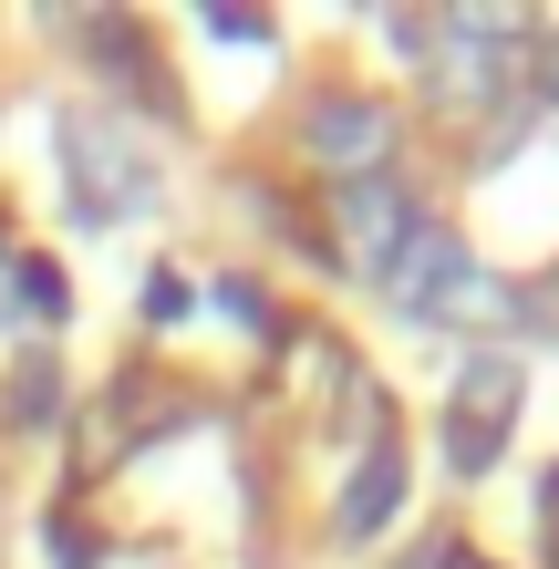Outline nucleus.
<instances>
[{
    "label": "nucleus",
    "instance_id": "obj_1",
    "mask_svg": "<svg viewBox=\"0 0 559 569\" xmlns=\"http://www.w3.org/2000/svg\"><path fill=\"white\" fill-rule=\"evenodd\" d=\"M52 156H62V208H73V228H124L136 208H156V166L114 114H62Z\"/></svg>",
    "mask_w": 559,
    "mask_h": 569
},
{
    "label": "nucleus",
    "instance_id": "obj_2",
    "mask_svg": "<svg viewBox=\"0 0 559 569\" xmlns=\"http://www.w3.org/2000/svg\"><path fill=\"white\" fill-rule=\"evenodd\" d=\"M332 228H342V270L383 280L393 249L425 228V208H415V187L393 177V166H363V177H332Z\"/></svg>",
    "mask_w": 559,
    "mask_h": 569
},
{
    "label": "nucleus",
    "instance_id": "obj_3",
    "mask_svg": "<svg viewBox=\"0 0 559 569\" xmlns=\"http://www.w3.org/2000/svg\"><path fill=\"white\" fill-rule=\"evenodd\" d=\"M508 415H518V352L487 342L467 373H456V415H446V466L456 477H487L508 456Z\"/></svg>",
    "mask_w": 559,
    "mask_h": 569
},
{
    "label": "nucleus",
    "instance_id": "obj_4",
    "mask_svg": "<svg viewBox=\"0 0 559 569\" xmlns=\"http://www.w3.org/2000/svg\"><path fill=\"white\" fill-rule=\"evenodd\" d=\"M301 156L332 166V177L393 166V104H383V93H321V104L301 114Z\"/></svg>",
    "mask_w": 559,
    "mask_h": 569
},
{
    "label": "nucleus",
    "instance_id": "obj_5",
    "mask_svg": "<svg viewBox=\"0 0 559 569\" xmlns=\"http://www.w3.org/2000/svg\"><path fill=\"white\" fill-rule=\"evenodd\" d=\"M405 487H415L405 435L363 446V456H352V477H342V497H332V539H383V528L405 518Z\"/></svg>",
    "mask_w": 559,
    "mask_h": 569
},
{
    "label": "nucleus",
    "instance_id": "obj_6",
    "mask_svg": "<svg viewBox=\"0 0 559 569\" xmlns=\"http://www.w3.org/2000/svg\"><path fill=\"white\" fill-rule=\"evenodd\" d=\"M456 270H467V249H456V239H446V228H436V218H425V228H415V239H405V249H393V270H383L373 290L393 300V321H436V300L456 290Z\"/></svg>",
    "mask_w": 559,
    "mask_h": 569
},
{
    "label": "nucleus",
    "instance_id": "obj_7",
    "mask_svg": "<svg viewBox=\"0 0 559 569\" xmlns=\"http://www.w3.org/2000/svg\"><path fill=\"white\" fill-rule=\"evenodd\" d=\"M0 425H11V435H52L62 425V352L31 342L11 362V383H0Z\"/></svg>",
    "mask_w": 559,
    "mask_h": 569
},
{
    "label": "nucleus",
    "instance_id": "obj_8",
    "mask_svg": "<svg viewBox=\"0 0 559 569\" xmlns=\"http://www.w3.org/2000/svg\"><path fill=\"white\" fill-rule=\"evenodd\" d=\"M436 321H456V331H477V321H518V290H508V280H487L477 259H467V270H456V290L436 300Z\"/></svg>",
    "mask_w": 559,
    "mask_h": 569
},
{
    "label": "nucleus",
    "instance_id": "obj_9",
    "mask_svg": "<svg viewBox=\"0 0 559 569\" xmlns=\"http://www.w3.org/2000/svg\"><path fill=\"white\" fill-rule=\"evenodd\" d=\"M11 290H21L31 321H73V280H62L52 259H11Z\"/></svg>",
    "mask_w": 559,
    "mask_h": 569
},
{
    "label": "nucleus",
    "instance_id": "obj_10",
    "mask_svg": "<svg viewBox=\"0 0 559 569\" xmlns=\"http://www.w3.org/2000/svg\"><path fill=\"white\" fill-rule=\"evenodd\" d=\"M42 559H52V569H93L104 549H93V528H83L73 508H52V518H42Z\"/></svg>",
    "mask_w": 559,
    "mask_h": 569
},
{
    "label": "nucleus",
    "instance_id": "obj_11",
    "mask_svg": "<svg viewBox=\"0 0 559 569\" xmlns=\"http://www.w3.org/2000/svg\"><path fill=\"white\" fill-rule=\"evenodd\" d=\"M208 42H270V11H239V0H208Z\"/></svg>",
    "mask_w": 559,
    "mask_h": 569
},
{
    "label": "nucleus",
    "instance_id": "obj_12",
    "mask_svg": "<svg viewBox=\"0 0 559 569\" xmlns=\"http://www.w3.org/2000/svg\"><path fill=\"white\" fill-rule=\"evenodd\" d=\"M218 311L249 321V331H270V300H259V280H218Z\"/></svg>",
    "mask_w": 559,
    "mask_h": 569
},
{
    "label": "nucleus",
    "instance_id": "obj_13",
    "mask_svg": "<svg viewBox=\"0 0 559 569\" xmlns=\"http://www.w3.org/2000/svg\"><path fill=\"white\" fill-rule=\"evenodd\" d=\"M146 311H156V321H177V311H187V280H177V270H156V280H146Z\"/></svg>",
    "mask_w": 559,
    "mask_h": 569
},
{
    "label": "nucleus",
    "instance_id": "obj_14",
    "mask_svg": "<svg viewBox=\"0 0 559 569\" xmlns=\"http://www.w3.org/2000/svg\"><path fill=\"white\" fill-rule=\"evenodd\" d=\"M529 52H539V73H549V93H559V31H529Z\"/></svg>",
    "mask_w": 559,
    "mask_h": 569
},
{
    "label": "nucleus",
    "instance_id": "obj_15",
    "mask_svg": "<svg viewBox=\"0 0 559 569\" xmlns=\"http://www.w3.org/2000/svg\"><path fill=\"white\" fill-rule=\"evenodd\" d=\"M436 569H498L487 549H436Z\"/></svg>",
    "mask_w": 559,
    "mask_h": 569
},
{
    "label": "nucleus",
    "instance_id": "obj_16",
    "mask_svg": "<svg viewBox=\"0 0 559 569\" xmlns=\"http://www.w3.org/2000/svg\"><path fill=\"white\" fill-rule=\"evenodd\" d=\"M539 508H549V528H559V466H549V477H539Z\"/></svg>",
    "mask_w": 559,
    "mask_h": 569
}]
</instances>
